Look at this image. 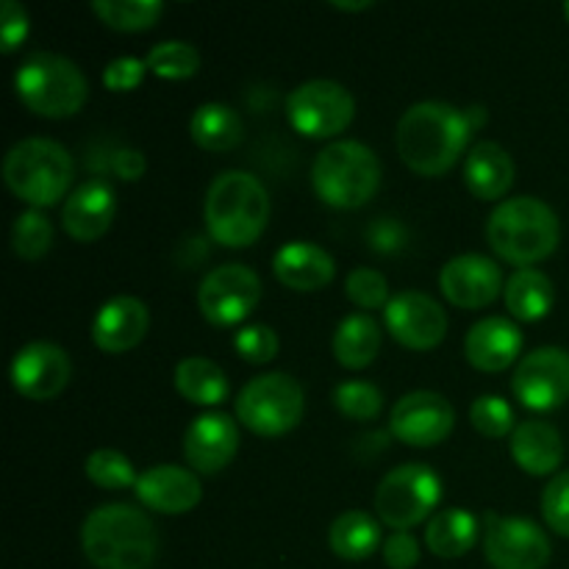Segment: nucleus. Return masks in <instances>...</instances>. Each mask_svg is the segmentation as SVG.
Segmentation results:
<instances>
[{
  "label": "nucleus",
  "instance_id": "6e6552de",
  "mask_svg": "<svg viewBox=\"0 0 569 569\" xmlns=\"http://www.w3.org/2000/svg\"><path fill=\"white\" fill-rule=\"evenodd\" d=\"M303 417V389L287 372H267L237 395V420L259 437H281Z\"/></svg>",
  "mask_w": 569,
  "mask_h": 569
},
{
  "label": "nucleus",
  "instance_id": "412c9836",
  "mask_svg": "<svg viewBox=\"0 0 569 569\" xmlns=\"http://www.w3.org/2000/svg\"><path fill=\"white\" fill-rule=\"evenodd\" d=\"M522 350V331L509 317H483L467 331L465 356L476 370L500 372L517 361Z\"/></svg>",
  "mask_w": 569,
  "mask_h": 569
},
{
  "label": "nucleus",
  "instance_id": "7ed1b4c3",
  "mask_svg": "<svg viewBox=\"0 0 569 569\" xmlns=\"http://www.w3.org/2000/svg\"><path fill=\"white\" fill-rule=\"evenodd\" d=\"M206 228L226 248H248L270 220V198L253 172L226 170L206 192Z\"/></svg>",
  "mask_w": 569,
  "mask_h": 569
},
{
  "label": "nucleus",
  "instance_id": "4be33fe9",
  "mask_svg": "<svg viewBox=\"0 0 569 569\" xmlns=\"http://www.w3.org/2000/svg\"><path fill=\"white\" fill-rule=\"evenodd\" d=\"M117 198L106 181H87L67 198L61 209V226L78 242L100 239L114 222Z\"/></svg>",
  "mask_w": 569,
  "mask_h": 569
},
{
  "label": "nucleus",
  "instance_id": "aec40b11",
  "mask_svg": "<svg viewBox=\"0 0 569 569\" xmlns=\"http://www.w3.org/2000/svg\"><path fill=\"white\" fill-rule=\"evenodd\" d=\"M150 328L148 306L131 295L111 298L92 320V339L106 353H126L137 348Z\"/></svg>",
  "mask_w": 569,
  "mask_h": 569
},
{
  "label": "nucleus",
  "instance_id": "a18cd8bd",
  "mask_svg": "<svg viewBox=\"0 0 569 569\" xmlns=\"http://www.w3.org/2000/svg\"><path fill=\"white\" fill-rule=\"evenodd\" d=\"M111 170H114L117 178H122V181H139V178L144 176L142 150H133V148L117 150L114 159H111Z\"/></svg>",
  "mask_w": 569,
  "mask_h": 569
},
{
  "label": "nucleus",
  "instance_id": "37998d69",
  "mask_svg": "<svg viewBox=\"0 0 569 569\" xmlns=\"http://www.w3.org/2000/svg\"><path fill=\"white\" fill-rule=\"evenodd\" d=\"M383 561L392 569H411L420 561V542L409 531H395L381 548Z\"/></svg>",
  "mask_w": 569,
  "mask_h": 569
},
{
  "label": "nucleus",
  "instance_id": "dca6fc26",
  "mask_svg": "<svg viewBox=\"0 0 569 569\" xmlns=\"http://www.w3.org/2000/svg\"><path fill=\"white\" fill-rule=\"evenodd\" d=\"M72 361L53 342H31L11 361V383L28 400H50L70 383Z\"/></svg>",
  "mask_w": 569,
  "mask_h": 569
},
{
  "label": "nucleus",
  "instance_id": "ddd939ff",
  "mask_svg": "<svg viewBox=\"0 0 569 569\" xmlns=\"http://www.w3.org/2000/svg\"><path fill=\"white\" fill-rule=\"evenodd\" d=\"M515 398L526 409L553 411L569 400V353L565 348H537L517 365L511 378Z\"/></svg>",
  "mask_w": 569,
  "mask_h": 569
},
{
  "label": "nucleus",
  "instance_id": "a878e982",
  "mask_svg": "<svg viewBox=\"0 0 569 569\" xmlns=\"http://www.w3.org/2000/svg\"><path fill=\"white\" fill-rule=\"evenodd\" d=\"M503 298L511 317H517L522 322H537L542 317H548V311L553 309L556 289L553 281L545 272L533 270V267H520L506 281Z\"/></svg>",
  "mask_w": 569,
  "mask_h": 569
},
{
  "label": "nucleus",
  "instance_id": "c85d7f7f",
  "mask_svg": "<svg viewBox=\"0 0 569 569\" xmlns=\"http://www.w3.org/2000/svg\"><path fill=\"white\" fill-rule=\"evenodd\" d=\"M194 144L203 150H233L244 139V122L237 109L226 103H203L189 122Z\"/></svg>",
  "mask_w": 569,
  "mask_h": 569
},
{
  "label": "nucleus",
  "instance_id": "f704fd0d",
  "mask_svg": "<svg viewBox=\"0 0 569 569\" xmlns=\"http://www.w3.org/2000/svg\"><path fill=\"white\" fill-rule=\"evenodd\" d=\"M87 478L92 483H98L100 489H128V487H137L139 476L133 470L131 459L120 450H111V448H100L94 453L87 456Z\"/></svg>",
  "mask_w": 569,
  "mask_h": 569
},
{
  "label": "nucleus",
  "instance_id": "e433bc0d",
  "mask_svg": "<svg viewBox=\"0 0 569 569\" xmlns=\"http://www.w3.org/2000/svg\"><path fill=\"white\" fill-rule=\"evenodd\" d=\"M470 422L478 433L492 439L506 437V433H515L517 428L515 409H511L509 400H503L500 395H481L478 400H472Z\"/></svg>",
  "mask_w": 569,
  "mask_h": 569
},
{
  "label": "nucleus",
  "instance_id": "1a4fd4ad",
  "mask_svg": "<svg viewBox=\"0 0 569 569\" xmlns=\"http://www.w3.org/2000/svg\"><path fill=\"white\" fill-rule=\"evenodd\" d=\"M439 498H442V481L431 467L417 461L395 467L376 489L378 520L395 531H409L437 509Z\"/></svg>",
  "mask_w": 569,
  "mask_h": 569
},
{
  "label": "nucleus",
  "instance_id": "0eeeda50",
  "mask_svg": "<svg viewBox=\"0 0 569 569\" xmlns=\"http://www.w3.org/2000/svg\"><path fill=\"white\" fill-rule=\"evenodd\" d=\"M3 178L17 198L33 209H42L64 198L72 181V159L53 139H20L6 153Z\"/></svg>",
  "mask_w": 569,
  "mask_h": 569
},
{
  "label": "nucleus",
  "instance_id": "bb28decb",
  "mask_svg": "<svg viewBox=\"0 0 569 569\" xmlns=\"http://www.w3.org/2000/svg\"><path fill=\"white\" fill-rule=\"evenodd\" d=\"M328 545L345 561H365L381 545V526L367 511H342L328 528Z\"/></svg>",
  "mask_w": 569,
  "mask_h": 569
},
{
  "label": "nucleus",
  "instance_id": "2f4dec72",
  "mask_svg": "<svg viewBox=\"0 0 569 569\" xmlns=\"http://www.w3.org/2000/svg\"><path fill=\"white\" fill-rule=\"evenodd\" d=\"M92 11L117 31H144L161 17L159 0H94Z\"/></svg>",
  "mask_w": 569,
  "mask_h": 569
},
{
  "label": "nucleus",
  "instance_id": "393cba45",
  "mask_svg": "<svg viewBox=\"0 0 569 569\" xmlns=\"http://www.w3.org/2000/svg\"><path fill=\"white\" fill-rule=\"evenodd\" d=\"M465 183L476 198L498 200L515 183V159L509 150L498 142H478L467 153Z\"/></svg>",
  "mask_w": 569,
  "mask_h": 569
},
{
  "label": "nucleus",
  "instance_id": "cd10ccee",
  "mask_svg": "<svg viewBox=\"0 0 569 569\" xmlns=\"http://www.w3.org/2000/svg\"><path fill=\"white\" fill-rule=\"evenodd\" d=\"M478 542V520L465 509H442L426 528V545L439 559H461Z\"/></svg>",
  "mask_w": 569,
  "mask_h": 569
},
{
  "label": "nucleus",
  "instance_id": "9b49d317",
  "mask_svg": "<svg viewBox=\"0 0 569 569\" xmlns=\"http://www.w3.org/2000/svg\"><path fill=\"white\" fill-rule=\"evenodd\" d=\"M483 553L495 569H545L550 539L537 522L489 511L483 517Z\"/></svg>",
  "mask_w": 569,
  "mask_h": 569
},
{
  "label": "nucleus",
  "instance_id": "f8f14e48",
  "mask_svg": "<svg viewBox=\"0 0 569 569\" xmlns=\"http://www.w3.org/2000/svg\"><path fill=\"white\" fill-rule=\"evenodd\" d=\"M261 300V281L250 267L222 264L214 267L200 281L198 306L200 315L214 326H237Z\"/></svg>",
  "mask_w": 569,
  "mask_h": 569
},
{
  "label": "nucleus",
  "instance_id": "a19ab883",
  "mask_svg": "<svg viewBox=\"0 0 569 569\" xmlns=\"http://www.w3.org/2000/svg\"><path fill=\"white\" fill-rule=\"evenodd\" d=\"M144 70H148V64H144L142 59H137V56L111 59L109 64L103 67L106 89H111V92H131V89H137L139 83H142Z\"/></svg>",
  "mask_w": 569,
  "mask_h": 569
},
{
  "label": "nucleus",
  "instance_id": "4468645a",
  "mask_svg": "<svg viewBox=\"0 0 569 569\" xmlns=\"http://www.w3.org/2000/svg\"><path fill=\"white\" fill-rule=\"evenodd\" d=\"M456 411L445 395L431 392V389H417V392L403 395L392 406L389 428L395 437L411 448H433L445 442L453 431Z\"/></svg>",
  "mask_w": 569,
  "mask_h": 569
},
{
  "label": "nucleus",
  "instance_id": "de8ad7c7",
  "mask_svg": "<svg viewBox=\"0 0 569 569\" xmlns=\"http://www.w3.org/2000/svg\"><path fill=\"white\" fill-rule=\"evenodd\" d=\"M331 6H337V9H345V11H361V9H370L372 0H356V3H345V0H333Z\"/></svg>",
  "mask_w": 569,
  "mask_h": 569
},
{
  "label": "nucleus",
  "instance_id": "473e14b6",
  "mask_svg": "<svg viewBox=\"0 0 569 569\" xmlns=\"http://www.w3.org/2000/svg\"><path fill=\"white\" fill-rule=\"evenodd\" d=\"M53 244V226H50L48 217L39 209H28L22 214H17L14 226H11V248L20 259L37 261Z\"/></svg>",
  "mask_w": 569,
  "mask_h": 569
},
{
  "label": "nucleus",
  "instance_id": "79ce46f5",
  "mask_svg": "<svg viewBox=\"0 0 569 569\" xmlns=\"http://www.w3.org/2000/svg\"><path fill=\"white\" fill-rule=\"evenodd\" d=\"M28 37V11L17 0L0 3V48L6 53L17 48Z\"/></svg>",
  "mask_w": 569,
  "mask_h": 569
},
{
  "label": "nucleus",
  "instance_id": "423d86ee",
  "mask_svg": "<svg viewBox=\"0 0 569 569\" xmlns=\"http://www.w3.org/2000/svg\"><path fill=\"white\" fill-rule=\"evenodd\" d=\"M311 183L333 209H356L372 200L381 187V161L367 144L339 139L317 153Z\"/></svg>",
  "mask_w": 569,
  "mask_h": 569
},
{
  "label": "nucleus",
  "instance_id": "9d476101",
  "mask_svg": "<svg viewBox=\"0 0 569 569\" xmlns=\"http://www.w3.org/2000/svg\"><path fill=\"white\" fill-rule=\"evenodd\" d=\"M295 131L311 139H328L342 133L356 114V100L339 81L315 78L292 89L287 103Z\"/></svg>",
  "mask_w": 569,
  "mask_h": 569
},
{
  "label": "nucleus",
  "instance_id": "7c9ffc66",
  "mask_svg": "<svg viewBox=\"0 0 569 569\" xmlns=\"http://www.w3.org/2000/svg\"><path fill=\"white\" fill-rule=\"evenodd\" d=\"M176 389L189 403L217 406L228 398V378L211 359L187 356L176 365Z\"/></svg>",
  "mask_w": 569,
  "mask_h": 569
},
{
  "label": "nucleus",
  "instance_id": "2eb2a0df",
  "mask_svg": "<svg viewBox=\"0 0 569 569\" xmlns=\"http://www.w3.org/2000/svg\"><path fill=\"white\" fill-rule=\"evenodd\" d=\"M389 333L398 339L400 345L411 350H431L448 333V317L445 309L426 292H400L395 295L383 311Z\"/></svg>",
  "mask_w": 569,
  "mask_h": 569
},
{
  "label": "nucleus",
  "instance_id": "c9c22d12",
  "mask_svg": "<svg viewBox=\"0 0 569 569\" xmlns=\"http://www.w3.org/2000/svg\"><path fill=\"white\" fill-rule=\"evenodd\" d=\"M333 403L345 417L359 422L376 420L383 406V395L370 381H345L333 389Z\"/></svg>",
  "mask_w": 569,
  "mask_h": 569
},
{
  "label": "nucleus",
  "instance_id": "a211bd4d",
  "mask_svg": "<svg viewBox=\"0 0 569 569\" xmlns=\"http://www.w3.org/2000/svg\"><path fill=\"white\" fill-rule=\"evenodd\" d=\"M239 450V426L222 411H209L189 422L183 433V456L189 467L203 476H214L231 465Z\"/></svg>",
  "mask_w": 569,
  "mask_h": 569
},
{
  "label": "nucleus",
  "instance_id": "b1692460",
  "mask_svg": "<svg viewBox=\"0 0 569 569\" xmlns=\"http://www.w3.org/2000/svg\"><path fill=\"white\" fill-rule=\"evenodd\" d=\"M511 456L528 476H550L565 459V442L550 422L526 420L511 433Z\"/></svg>",
  "mask_w": 569,
  "mask_h": 569
},
{
  "label": "nucleus",
  "instance_id": "72a5a7b5",
  "mask_svg": "<svg viewBox=\"0 0 569 569\" xmlns=\"http://www.w3.org/2000/svg\"><path fill=\"white\" fill-rule=\"evenodd\" d=\"M150 72L161 78H189L200 70V53L192 42L183 39H164L153 44L144 59Z\"/></svg>",
  "mask_w": 569,
  "mask_h": 569
},
{
  "label": "nucleus",
  "instance_id": "f3484780",
  "mask_svg": "<svg viewBox=\"0 0 569 569\" xmlns=\"http://www.w3.org/2000/svg\"><path fill=\"white\" fill-rule=\"evenodd\" d=\"M503 287L500 267L481 253L456 256L439 272V289L459 309H483Z\"/></svg>",
  "mask_w": 569,
  "mask_h": 569
},
{
  "label": "nucleus",
  "instance_id": "c756f323",
  "mask_svg": "<svg viewBox=\"0 0 569 569\" xmlns=\"http://www.w3.org/2000/svg\"><path fill=\"white\" fill-rule=\"evenodd\" d=\"M381 350V328L370 315H350L339 322L333 333V356L348 370H361L372 365Z\"/></svg>",
  "mask_w": 569,
  "mask_h": 569
},
{
  "label": "nucleus",
  "instance_id": "c03bdc74",
  "mask_svg": "<svg viewBox=\"0 0 569 569\" xmlns=\"http://www.w3.org/2000/svg\"><path fill=\"white\" fill-rule=\"evenodd\" d=\"M367 239L381 253H395L406 244V228L398 220H376L367 231Z\"/></svg>",
  "mask_w": 569,
  "mask_h": 569
},
{
  "label": "nucleus",
  "instance_id": "20e7f679",
  "mask_svg": "<svg viewBox=\"0 0 569 569\" xmlns=\"http://www.w3.org/2000/svg\"><path fill=\"white\" fill-rule=\"evenodd\" d=\"M559 237L561 226L556 211L531 194L498 203L487 222V239L495 253L522 267L548 259Z\"/></svg>",
  "mask_w": 569,
  "mask_h": 569
},
{
  "label": "nucleus",
  "instance_id": "39448f33",
  "mask_svg": "<svg viewBox=\"0 0 569 569\" xmlns=\"http://www.w3.org/2000/svg\"><path fill=\"white\" fill-rule=\"evenodd\" d=\"M17 98L39 117H70L87 103L89 83L81 67L59 53H31L14 76Z\"/></svg>",
  "mask_w": 569,
  "mask_h": 569
},
{
  "label": "nucleus",
  "instance_id": "49530a36",
  "mask_svg": "<svg viewBox=\"0 0 569 569\" xmlns=\"http://www.w3.org/2000/svg\"><path fill=\"white\" fill-rule=\"evenodd\" d=\"M465 114H467V122H470L472 131H476V128H481L483 122H487V111H483V106H470Z\"/></svg>",
  "mask_w": 569,
  "mask_h": 569
},
{
  "label": "nucleus",
  "instance_id": "f03ea898",
  "mask_svg": "<svg viewBox=\"0 0 569 569\" xmlns=\"http://www.w3.org/2000/svg\"><path fill=\"white\" fill-rule=\"evenodd\" d=\"M81 548L94 569H153L159 531L137 506L106 503L83 520Z\"/></svg>",
  "mask_w": 569,
  "mask_h": 569
},
{
  "label": "nucleus",
  "instance_id": "ea45409f",
  "mask_svg": "<svg viewBox=\"0 0 569 569\" xmlns=\"http://www.w3.org/2000/svg\"><path fill=\"white\" fill-rule=\"evenodd\" d=\"M542 515L550 531L569 539V470L559 472L542 492Z\"/></svg>",
  "mask_w": 569,
  "mask_h": 569
},
{
  "label": "nucleus",
  "instance_id": "58836bf2",
  "mask_svg": "<svg viewBox=\"0 0 569 569\" xmlns=\"http://www.w3.org/2000/svg\"><path fill=\"white\" fill-rule=\"evenodd\" d=\"M233 348L250 365H267L278 356V333L270 326H244L233 337Z\"/></svg>",
  "mask_w": 569,
  "mask_h": 569
},
{
  "label": "nucleus",
  "instance_id": "4c0bfd02",
  "mask_svg": "<svg viewBox=\"0 0 569 569\" xmlns=\"http://www.w3.org/2000/svg\"><path fill=\"white\" fill-rule=\"evenodd\" d=\"M345 292L361 309H381V306L392 300L389 298L387 278L378 270H372V267H356L348 276V281H345Z\"/></svg>",
  "mask_w": 569,
  "mask_h": 569
},
{
  "label": "nucleus",
  "instance_id": "6ab92c4d",
  "mask_svg": "<svg viewBox=\"0 0 569 569\" xmlns=\"http://www.w3.org/2000/svg\"><path fill=\"white\" fill-rule=\"evenodd\" d=\"M137 498L159 515H187L203 498L200 478L187 467L159 465L139 476Z\"/></svg>",
  "mask_w": 569,
  "mask_h": 569
},
{
  "label": "nucleus",
  "instance_id": "f257e3e1",
  "mask_svg": "<svg viewBox=\"0 0 569 569\" xmlns=\"http://www.w3.org/2000/svg\"><path fill=\"white\" fill-rule=\"evenodd\" d=\"M470 137L472 128L465 111L442 100H422L403 111L395 131V144L411 170L433 178L459 161Z\"/></svg>",
  "mask_w": 569,
  "mask_h": 569
},
{
  "label": "nucleus",
  "instance_id": "5701e85b",
  "mask_svg": "<svg viewBox=\"0 0 569 569\" xmlns=\"http://www.w3.org/2000/svg\"><path fill=\"white\" fill-rule=\"evenodd\" d=\"M272 272L295 292H317L337 276V261L315 242H287L272 259Z\"/></svg>",
  "mask_w": 569,
  "mask_h": 569
},
{
  "label": "nucleus",
  "instance_id": "09e8293b",
  "mask_svg": "<svg viewBox=\"0 0 569 569\" xmlns=\"http://www.w3.org/2000/svg\"><path fill=\"white\" fill-rule=\"evenodd\" d=\"M565 14H567V20H569V0L565 3Z\"/></svg>",
  "mask_w": 569,
  "mask_h": 569
}]
</instances>
